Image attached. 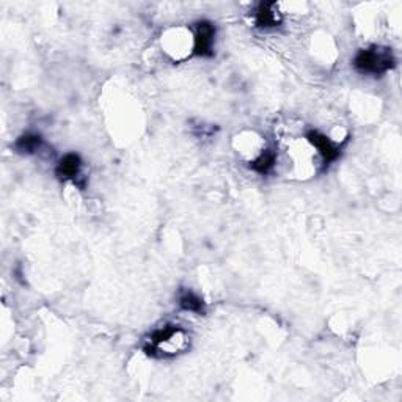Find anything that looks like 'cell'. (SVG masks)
Masks as SVG:
<instances>
[{"mask_svg": "<svg viewBox=\"0 0 402 402\" xmlns=\"http://www.w3.org/2000/svg\"><path fill=\"white\" fill-rule=\"evenodd\" d=\"M275 164H277V151L273 148H266L263 149L256 159L250 162V169L256 171L258 175H269L273 170Z\"/></svg>", "mask_w": 402, "mask_h": 402, "instance_id": "obj_7", "label": "cell"}, {"mask_svg": "<svg viewBox=\"0 0 402 402\" xmlns=\"http://www.w3.org/2000/svg\"><path fill=\"white\" fill-rule=\"evenodd\" d=\"M396 59L388 47L373 46L368 49H361L353 57V68L361 74L382 76L388 73L391 68H395Z\"/></svg>", "mask_w": 402, "mask_h": 402, "instance_id": "obj_2", "label": "cell"}, {"mask_svg": "<svg viewBox=\"0 0 402 402\" xmlns=\"http://www.w3.org/2000/svg\"><path fill=\"white\" fill-rule=\"evenodd\" d=\"M43 139L38 134H24L14 141V151L19 154H35L43 146Z\"/></svg>", "mask_w": 402, "mask_h": 402, "instance_id": "obj_9", "label": "cell"}, {"mask_svg": "<svg viewBox=\"0 0 402 402\" xmlns=\"http://www.w3.org/2000/svg\"><path fill=\"white\" fill-rule=\"evenodd\" d=\"M216 27L209 21L196 22L194 36V55L196 57H212L214 55Z\"/></svg>", "mask_w": 402, "mask_h": 402, "instance_id": "obj_3", "label": "cell"}, {"mask_svg": "<svg viewBox=\"0 0 402 402\" xmlns=\"http://www.w3.org/2000/svg\"><path fill=\"white\" fill-rule=\"evenodd\" d=\"M187 348V335L178 326H165L148 338L144 351L149 357H173Z\"/></svg>", "mask_w": 402, "mask_h": 402, "instance_id": "obj_1", "label": "cell"}, {"mask_svg": "<svg viewBox=\"0 0 402 402\" xmlns=\"http://www.w3.org/2000/svg\"><path fill=\"white\" fill-rule=\"evenodd\" d=\"M57 176L63 181H73L76 186L82 189L81 183H79V178H82V159L81 156L76 153H68L60 159L57 165Z\"/></svg>", "mask_w": 402, "mask_h": 402, "instance_id": "obj_5", "label": "cell"}, {"mask_svg": "<svg viewBox=\"0 0 402 402\" xmlns=\"http://www.w3.org/2000/svg\"><path fill=\"white\" fill-rule=\"evenodd\" d=\"M178 303H179L181 308H183L184 311H189V313H195V314L206 313V305H204L203 298L199 294H195L194 291H191V289H186L179 294Z\"/></svg>", "mask_w": 402, "mask_h": 402, "instance_id": "obj_8", "label": "cell"}, {"mask_svg": "<svg viewBox=\"0 0 402 402\" xmlns=\"http://www.w3.org/2000/svg\"><path fill=\"white\" fill-rule=\"evenodd\" d=\"M281 22V14L277 11V4L263 2L255 11V24L258 27H277Z\"/></svg>", "mask_w": 402, "mask_h": 402, "instance_id": "obj_6", "label": "cell"}, {"mask_svg": "<svg viewBox=\"0 0 402 402\" xmlns=\"http://www.w3.org/2000/svg\"><path fill=\"white\" fill-rule=\"evenodd\" d=\"M305 139L308 140V144L318 149V153L321 156L322 162H324L326 167H328L330 164H333L338 157L341 154V146L333 144L324 134L319 131H308L306 132Z\"/></svg>", "mask_w": 402, "mask_h": 402, "instance_id": "obj_4", "label": "cell"}]
</instances>
